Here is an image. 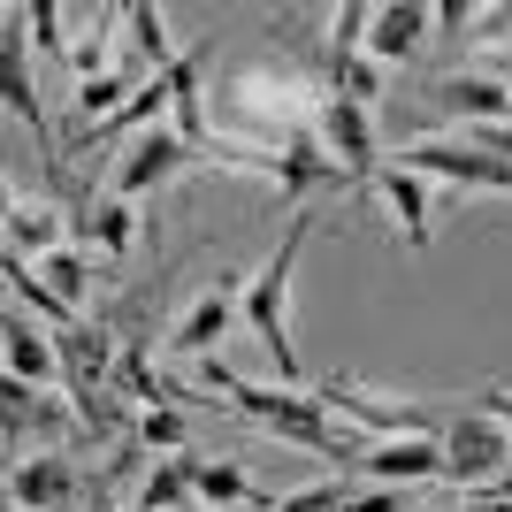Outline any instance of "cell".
I'll return each instance as SVG.
<instances>
[{
	"mask_svg": "<svg viewBox=\"0 0 512 512\" xmlns=\"http://www.w3.org/2000/svg\"><path fill=\"white\" fill-rule=\"evenodd\" d=\"M199 367H207V390H222V406H237L245 421L268 428V436L306 444V451H321V459H337V467H360L367 444L329 421V406H321L314 390H260V383H245V375H230L222 360H199Z\"/></svg>",
	"mask_w": 512,
	"mask_h": 512,
	"instance_id": "6da1fadb",
	"label": "cell"
},
{
	"mask_svg": "<svg viewBox=\"0 0 512 512\" xmlns=\"http://www.w3.org/2000/svg\"><path fill=\"white\" fill-rule=\"evenodd\" d=\"M306 237H314V214H291V222H283V237H276V260H268V268H253V283H245V329L268 344V360H276L283 390H306L299 344H291V268H299Z\"/></svg>",
	"mask_w": 512,
	"mask_h": 512,
	"instance_id": "7a4b0ae2",
	"label": "cell"
},
{
	"mask_svg": "<svg viewBox=\"0 0 512 512\" xmlns=\"http://www.w3.org/2000/svg\"><path fill=\"white\" fill-rule=\"evenodd\" d=\"M444 482L459 497H474V490H490L497 474L512 467V436L490 421L482 406H451V421H444Z\"/></svg>",
	"mask_w": 512,
	"mask_h": 512,
	"instance_id": "3957f363",
	"label": "cell"
},
{
	"mask_svg": "<svg viewBox=\"0 0 512 512\" xmlns=\"http://www.w3.org/2000/svg\"><path fill=\"white\" fill-rule=\"evenodd\" d=\"M398 169L413 176H444L459 192H512V161L474 138H421V146H398Z\"/></svg>",
	"mask_w": 512,
	"mask_h": 512,
	"instance_id": "277c9868",
	"label": "cell"
},
{
	"mask_svg": "<svg viewBox=\"0 0 512 512\" xmlns=\"http://www.w3.org/2000/svg\"><path fill=\"white\" fill-rule=\"evenodd\" d=\"M199 161H207V153L184 146V138L161 123V130H146V138H130V146H123V161L107 169V192H115V199H146V192H161L169 176L199 169Z\"/></svg>",
	"mask_w": 512,
	"mask_h": 512,
	"instance_id": "5b68a950",
	"label": "cell"
},
{
	"mask_svg": "<svg viewBox=\"0 0 512 512\" xmlns=\"http://www.w3.org/2000/svg\"><path fill=\"white\" fill-rule=\"evenodd\" d=\"M245 283H253V276H214L207 291L169 321V352H176V360H214V344L230 337V321L245 314Z\"/></svg>",
	"mask_w": 512,
	"mask_h": 512,
	"instance_id": "8992f818",
	"label": "cell"
},
{
	"mask_svg": "<svg viewBox=\"0 0 512 512\" xmlns=\"http://www.w3.org/2000/svg\"><path fill=\"white\" fill-rule=\"evenodd\" d=\"M314 138L329 146V161L344 169V184H352V199L383 176V146H375V123H367V107H352V100H321V115H314Z\"/></svg>",
	"mask_w": 512,
	"mask_h": 512,
	"instance_id": "52a82bcc",
	"label": "cell"
},
{
	"mask_svg": "<svg viewBox=\"0 0 512 512\" xmlns=\"http://www.w3.org/2000/svg\"><path fill=\"white\" fill-rule=\"evenodd\" d=\"M444 436H383V444H367L360 451V467L367 482H390V490H413V482H444Z\"/></svg>",
	"mask_w": 512,
	"mask_h": 512,
	"instance_id": "ba28073f",
	"label": "cell"
},
{
	"mask_svg": "<svg viewBox=\"0 0 512 512\" xmlns=\"http://www.w3.org/2000/svg\"><path fill=\"white\" fill-rule=\"evenodd\" d=\"M428 100H436V115L474 123V130H505V123H512L505 77H482V69H451V77H436V85H428Z\"/></svg>",
	"mask_w": 512,
	"mask_h": 512,
	"instance_id": "9c48e42d",
	"label": "cell"
},
{
	"mask_svg": "<svg viewBox=\"0 0 512 512\" xmlns=\"http://www.w3.org/2000/svg\"><path fill=\"white\" fill-rule=\"evenodd\" d=\"M23 16H8V39H0V92H8V115L16 123H31V138H39L46 169H62V138L46 130V107H39V85H31V62H23Z\"/></svg>",
	"mask_w": 512,
	"mask_h": 512,
	"instance_id": "30bf717a",
	"label": "cell"
},
{
	"mask_svg": "<svg viewBox=\"0 0 512 512\" xmlns=\"http://www.w3.org/2000/svg\"><path fill=\"white\" fill-rule=\"evenodd\" d=\"M8 505L16 512H69L77 505V467H69L62 451L16 459V467H8Z\"/></svg>",
	"mask_w": 512,
	"mask_h": 512,
	"instance_id": "8fae6325",
	"label": "cell"
},
{
	"mask_svg": "<svg viewBox=\"0 0 512 512\" xmlns=\"http://www.w3.org/2000/svg\"><path fill=\"white\" fill-rule=\"evenodd\" d=\"M0 352H8V375H16V383H31V390L69 383L62 337H46V321H31V314H8V329H0Z\"/></svg>",
	"mask_w": 512,
	"mask_h": 512,
	"instance_id": "7c38bea8",
	"label": "cell"
},
{
	"mask_svg": "<svg viewBox=\"0 0 512 512\" xmlns=\"http://www.w3.org/2000/svg\"><path fill=\"white\" fill-rule=\"evenodd\" d=\"M367 192H383L390 222H398V237H406L413 253H428V214H436V199H428V176L398 169V161H383V176L367 184Z\"/></svg>",
	"mask_w": 512,
	"mask_h": 512,
	"instance_id": "4fadbf2b",
	"label": "cell"
},
{
	"mask_svg": "<svg viewBox=\"0 0 512 512\" xmlns=\"http://www.w3.org/2000/svg\"><path fill=\"white\" fill-rule=\"evenodd\" d=\"M436 31V8H421V0H390V8H375V31H367V54L375 62H413L421 54V39Z\"/></svg>",
	"mask_w": 512,
	"mask_h": 512,
	"instance_id": "5bb4252c",
	"label": "cell"
},
{
	"mask_svg": "<svg viewBox=\"0 0 512 512\" xmlns=\"http://www.w3.org/2000/svg\"><path fill=\"white\" fill-rule=\"evenodd\" d=\"M62 367H69V398H92L100 383H115V344L100 321H77L62 337Z\"/></svg>",
	"mask_w": 512,
	"mask_h": 512,
	"instance_id": "9a60e30c",
	"label": "cell"
},
{
	"mask_svg": "<svg viewBox=\"0 0 512 512\" xmlns=\"http://www.w3.org/2000/svg\"><path fill=\"white\" fill-rule=\"evenodd\" d=\"M8 299H16V314L46 321V329H62V337L77 329V321H85V314H77V306H69V299H62V291H54V283H46L23 253H8Z\"/></svg>",
	"mask_w": 512,
	"mask_h": 512,
	"instance_id": "2e32d148",
	"label": "cell"
},
{
	"mask_svg": "<svg viewBox=\"0 0 512 512\" xmlns=\"http://www.w3.org/2000/svg\"><path fill=\"white\" fill-rule=\"evenodd\" d=\"M192 505H199V451L153 459L146 482H138V512H192Z\"/></svg>",
	"mask_w": 512,
	"mask_h": 512,
	"instance_id": "e0dca14e",
	"label": "cell"
},
{
	"mask_svg": "<svg viewBox=\"0 0 512 512\" xmlns=\"http://www.w3.org/2000/svg\"><path fill=\"white\" fill-rule=\"evenodd\" d=\"M8 253L54 260V253H62V207H54V199H23V192H8Z\"/></svg>",
	"mask_w": 512,
	"mask_h": 512,
	"instance_id": "ac0fdd59",
	"label": "cell"
},
{
	"mask_svg": "<svg viewBox=\"0 0 512 512\" xmlns=\"http://www.w3.org/2000/svg\"><path fill=\"white\" fill-rule=\"evenodd\" d=\"M199 505L207 512H268L276 497H260L245 482V467H230V459H199Z\"/></svg>",
	"mask_w": 512,
	"mask_h": 512,
	"instance_id": "d6986e66",
	"label": "cell"
},
{
	"mask_svg": "<svg viewBox=\"0 0 512 512\" xmlns=\"http://www.w3.org/2000/svg\"><path fill=\"white\" fill-rule=\"evenodd\" d=\"M138 85H146V77H130V69H107V77H92V85H77V115H85V130H107L130 100H138Z\"/></svg>",
	"mask_w": 512,
	"mask_h": 512,
	"instance_id": "ffe728a7",
	"label": "cell"
},
{
	"mask_svg": "<svg viewBox=\"0 0 512 512\" xmlns=\"http://www.w3.org/2000/svg\"><path fill=\"white\" fill-rule=\"evenodd\" d=\"M77 230H85L107 260H123V253H130V237H138V214H130V199H115V192H107V199H92V214L77 222Z\"/></svg>",
	"mask_w": 512,
	"mask_h": 512,
	"instance_id": "44dd1931",
	"label": "cell"
},
{
	"mask_svg": "<svg viewBox=\"0 0 512 512\" xmlns=\"http://www.w3.org/2000/svg\"><path fill=\"white\" fill-rule=\"evenodd\" d=\"M123 23H130V46H138V62H146L153 77H169V69H176V54H169V16H161L153 0H138V8H123Z\"/></svg>",
	"mask_w": 512,
	"mask_h": 512,
	"instance_id": "7402d4cb",
	"label": "cell"
},
{
	"mask_svg": "<svg viewBox=\"0 0 512 512\" xmlns=\"http://www.w3.org/2000/svg\"><path fill=\"white\" fill-rule=\"evenodd\" d=\"M138 444L161 451V459L192 451V413H184V406H153V413H138Z\"/></svg>",
	"mask_w": 512,
	"mask_h": 512,
	"instance_id": "603a6c76",
	"label": "cell"
},
{
	"mask_svg": "<svg viewBox=\"0 0 512 512\" xmlns=\"http://www.w3.org/2000/svg\"><path fill=\"white\" fill-rule=\"evenodd\" d=\"M39 276L54 283V291H62V299L77 306V314H85V299H92V260L77 253V245H62L54 260H39Z\"/></svg>",
	"mask_w": 512,
	"mask_h": 512,
	"instance_id": "cb8c5ba5",
	"label": "cell"
},
{
	"mask_svg": "<svg viewBox=\"0 0 512 512\" xmlns=\"http://www.w3.org/2000/svg\"><path fill=\"white\" fill-rule=\"evenodd\" d=\"M344 505H352V482H344V474H321V482H306V490L276 497L268 512H344Z\"/></svg>",
	"mask_w": 512,
	"mask_h": 512,
	"instance_id": "d4e9b609",
	"label": "cell"
},
{
	"mask_svg": "<svg viewBox=\"0 0 512 512\" xmlns=\"http://www.w3.org/2000/svg\"><path fill=\"white\" fill-rule=\"evenodd\" d=\"M31 39H39L46 46V54H62V8H54V0H31Z\"/></svg>",
	"mask_w": 512,
	"mask_h": 512,
	"instance_id": "484cf974",
	"label": "cell"
},
{
	"mask_svg": "<svg viewBox=\"0 0 512 512\" xmlns=\"http://www.w3.org/2000/svg\"><path fill=\"white\" fill-rule=\"evenodd\" d=\"M344 512H413L406 490H390V482H367V490H352V505Z\"/></svg>",
	"mask_w": 512,
	"mask_h": 512,
	"instance_id": "4316f807",
	"label": "cell"
},
{
	"mask_svg": "<svg viewBox=\"0 0 512 512\" xmlns=\"http://www.w3.org/2000/svg\"><path fill=\"white\" fill-rule=\"evenodd\" d=\"M474 406H482V413L512 436V390H505V383H482V390H474Z\"/></svg>",
	"mask_w": 512,
	"mask_h": 512,
	"instance_id": "83f0119b",
	"label": "cell"
},
{
	"mask_svg": "<svg viewBox=\"0 0 512 512\" xmlns=\"http://www.w3.org/2000/svg\"><path fill=\"white\" fill-rule=\"evenodd\" d=\"M436 31H451V39L474 31V0H444V8H436Z\"/></svg>",
	"mask_w": 512,
	"mask_h": 512,
	"instance_id": "f1b7e54d",
	"label": "cell"
},
{
	"mask_svg": "<svg viewBox=\"0 0 512 512\" xmlns=\"http://www.w3.org/2000/svg\"><path fill=\"white\" fill-rule=\"evenodd\" d=\"M512 31V8H474V31L467 39H505Z\"/></svg>",
	"mask_w": 512,
	"mask_h": 512,
	"instance_id": "f546056e",
	"label": "cell"
},
{
	"mask_svg": "<svg viewBox=\"0 0 512 512\" xmlns=\"http://www.w3.org/2000/svg\"><path fill=\"white\" fill-rule=\"evenodd\" d=\"M505 92H512V69H505Z\"/></svg>",
	"mask_w": 512,
	"mask_h": 512,
	"instance_id": "4dcf8cb0",
	"label": "cell"
},
{
	"mask_svg": "<svg viewBox=\"0 0 512 512\" xmlns=\"http://www.w3.org/2000/svg\"><path fill=\"white\" fill-rule=\"evenodd\" d=\"M192 512H207V505H192Z\"/></svg>",
	"mask_w": 512,
	"mask_h": 512,
	"instance_id": "1f68e13d",
	"label": "cell"
}]
</instances>
